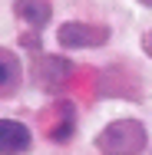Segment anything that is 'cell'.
Instances as JSON below:
<instances>
[{"label": "cell", "instance_id": "9", "mask_svg": "<svg viewBox=\"0 0 152 155\" xmlns=\"http://www.w3.org/2000/svg\"><path fill=\"white\" fill-rule=\"evenodd\" d=\"M139 3H142V7H152V0H139Z\"/></svg>", "mask_w": 152, "mask_h": 155}, {"label": "cell", "instance_id": "8", "mask_svg": "<svg viewBox=\"0 0 152 155\" xmlns=\"http://www.w3.org/2000/svg\"><path fill=\"white\" fill-rule=\"evenodd\" d=\"M139 43H142V53L152 60V30H149V33H142V40H139Z\"/></svg>", "mask_w": 152, "mask_h": 155}, {"label": "cell", "instance_id": "3", "mask_svg": "<svg viewBox=\"0 0 152 155\" xmlns=\"http://www.w3.org/2000/svg\"><path fill=\"white\" fill-rule=\"evenodd\" d=\"M109 40V27L103 23H86V20H66L56 30V43L63 50H93Z\"/></svg>", "mask_w": 152, "mask_h": 155}, {"label": "cell", "instance_id": "4", "mask_svg": "<svg viewBox=\"0 0 152 155\" xmlns=\"http://www.w3.org/2000/svg\"><path fill=\"white\" fill-rule=\"evenodd\" d=\"M33 145L30 129L17 119H0V155H20Z\"/></svg>", "mask_w": 152, "mask_h": 155}, {"label": "cell", "instance_id": "6", "mask_svg": "<svg viewBox=\"0 0 152 155\" xmlns=\"http://www.w3.org/2000/svg\"><path fill=\"white\" fill-rule=\"evenodd\" d=\"M20 60H17V53L13 50H7V46H0V93H7V89H13L17 83H20Z\"/></svg>", "mask_w": 152, "mask_h": 155}, {"label": "cell", "instance_id": "7", "mask_svg": "<svg viewBox=\"0 0 152 155\" xmlns=\"http://www.w3.org/2000/svg\"><path fill=\"white\" fill-rule=\"evenodd\" d=\"M56 112H60V122L50 125V139L53 142H69L73 139V106L69 102H56Z\"/></svg>", "mask_w": 152, "mask_h": 155}, {"label": "cell", "instance_id": "2", "mask_svg": "<svg viewBox=\"0 0 152 155\" xmlns=\"http://www.w3.org/2000/svg\"><path fill=\"white\" fill-rule=\"evenodd\" d=\"M30 76L36 79V86L43 93H60L63 86L69 83L73 76V63L66 56H53V53H36L33 56V66H30Z\"/></svg>", "mask_w": 152, "mask_h": 155}, {"label": "cell", "instance_id": "5", "mask_svg": "<svg viewBox=\"0 0 152 155\" xmlns=\"http://www.w3.org/2000/svg\"><path fill=\"white\" fill-rule=\"evenodd\" d=\"M13 13L33 27V30H43L46 23H50V17H53V3L50 0H13Z\"/></svg>", "mask_w": 152, "mask_h": 155}, {"label": "cell", "instance_id": "1", "mask_svg": "<svg viewBox=\"0 0 152 155\" xmlns=\"http://www.w3.org/2000/svg\"><path fill=\"white\" fill-rule=\"evenodd\" d=\"M96 149L103 155H142L149 149V132L139 119H113L96 135Z\"/></svg>", "mask_w": 152, "mask_h": 155}]
</instances>
